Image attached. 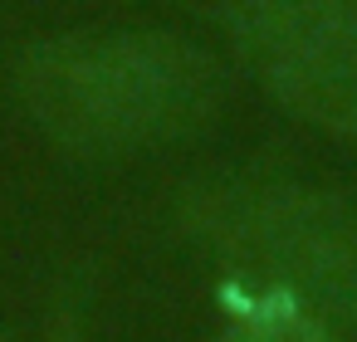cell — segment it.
<instances>
[{
  "label": "cell",
  "instance_id": "1",
  "mask_svg": "<svg viewBox=\"0 0 357 342\" xmlns=\"http://www.w3.org/2000/svg\"><path fill=\"white\" fill-rule=\"evenodd\" d=\"M6 93L74 171H118L206 142L235 93L230 59L172 25H69L10 54Z\"/></svg>",
  "mask_w": 357,
  "mask_h": 342
},
{
  "label": "cell",
  "instance_id": "2",
  "mask_svg": "<svg viewBox=\"0 0 357 342\" xmlns=\"http://www.w3.org/2000/svg\"><path fill=\"white\" fill-rule=\"evenodd\" d=\"M157 220L220 283L274 288L357 342V191L342 181L255 152L176 176Z\"/></svg>",
  "mask_w": 357,
  "mask_h": 342
},
{
  "label": "cell",
  "instance_id": "3",
  "mask_svg": "<svg viewBox=\"0 0 357 342\" xmlns=\"http://www.w3.org/2000/svg\"><path fill=\"white\" fill-rule=\"evenodd\" d=\"M274 113L357 157V0H172Z\"/></svg>",
  "mask_w": 357,
  "mask_h": 342
},
{
  "label": "cell",
  "instance_id": "4",
  "mask_svg": "<svg viewBox=\"0 0 357 342\" xmlns=\"http://www.w3.org/2000/svg\"><path fill=\"white\" fill-rule=\"evenodd\" d=\"M211 342H347V337L274 288L220 283V327L211 332Z\"/></svg>",
  "mask_w": 357,
  "mask_h": 342
},
{
  "label": "cell",
  "instance_id": "5",
  "mask_svg": "<svg viewBox=\"0 0 357 342\" xmlns=\"http://www.w3.org/2000/svg\"><path fill=\"white\" fill-rule=\"evenodd\" d=\"M93 308H98V259L74 254L45 293L35 342H93Z\"/></svg>",
  "mask_w": 357,
  "mask_h": 342
}]
</instances>
